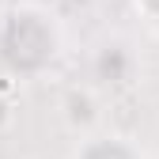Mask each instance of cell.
Masks as SVG:
<instances>
[{"instance_id": "cell-1", "label": "cell", "mask_w": 159, "mask_h": 159, "mask_svg": "<svg viewBox=\"0 0 159 159\" xmlns=\"http://www.w3.org/2000/svg\"><path fill=\"white\" fill-rule=\"evenodd\" d=\"M65 57V23L38 0H11L0 15V76L15 84L46 80Z\"/></svg>"}, {"instance_id": "cell-3", "label": "cell", "mask_w": 159, "mask_h": 159, "mask_svg": "<svg viewBox=\"0 0 159 159\" xmlns=\"http://www.w3.org/2000/svg\"><path fill=\"white\" fill-rule=\"evenodd\" d=\"M136 76V53L129 42H121V38H114V42H102L95 53V80L106 87H125L133 84Z\"/></svg>"}, {"instance_id": "cell-5", "label": "cell", "mask_w": 159, "mask_h": 159, "mask_svg": "<svg viewBox=\"0 0 159 159\" xmlns=\"http://www.w3.org/2000/svg\"><path fill=\"white\" fill-rule=\"evenodd\" d=\"M8 4H11V0H0V15H4V11H8Z\"/></svg>"}, {"instance_id": "cell-2", "label": "cell", "mask_w": 159, "mask_h": 159, "mask_svg": "<svg viewBox=\"0 0 159 159\" xmlns=\"http://www.w3.org/2000/svg\"><path fill=\"white\" fill-rule=\"evenodd\" d=\"M68 159H148V152L140 148V140L117 129H91L76 140V148L68 152Z\"/></svg>"}, {"instance_id": "cell-4", "label": "cell", "mask_w": 159, "mask_h": 159, "mask_svg": "<svg viewBox=\"0 0 159 159\" xmlns=\"http://www.w3.org/2000/svg\"><path fill=\"white\" fill-rule=\"evenodd\" d=\"M133 11L140 19V27L152 38H159V0H133Z\"/></svg>"}]
</instances>
